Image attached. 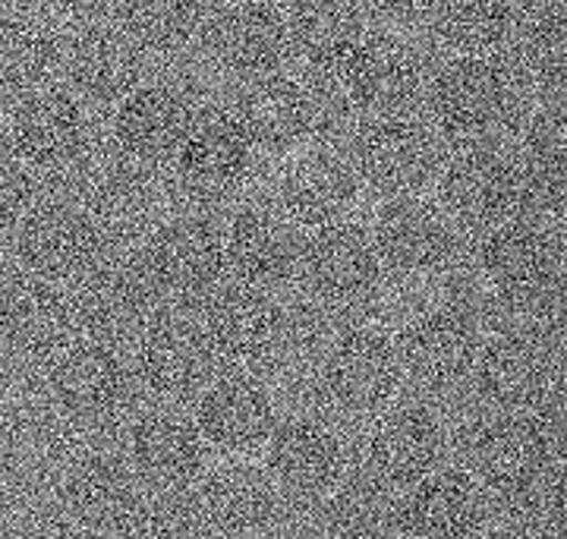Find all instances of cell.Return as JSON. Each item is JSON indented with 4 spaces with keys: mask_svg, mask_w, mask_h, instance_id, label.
<instances>
[{
    "mask_svg": "<svg viewBox=\"0 0 567 539\" xmlns=\"http://www.w3.org/2000/svg\"><path fill=\"white\" fill-rule=\"evenodd\" d=\"M316 95L365 118L410 114L425 95L423 60L404 41L357 32L309 51Z\"/></svg>",
    "mask_w": 567,
    "mask_h": 539,
    "instance_id": "obj_1",
    "label": "cell"
},
{
    "mask_svg": "<svg viewBox=\"0 0 567 539\" xmlns=\"http://www.w3.org/2000/svg\"><path fill=\"white\" fill-rule=\"evenodd\" d=\"M466 460L480 489L514 508L558 501L555 436L539 414L486 410L466 439Z\"/></svg>",
    "mask_w": 567,
    "mask_h": 539,
    "instance_id": "obj_2",
    "label": "cell"
},
{
    "mask_svg": "<svg viewBox=\"0 0 567 539\" xmlns=\"http://www.w3.org/2000/svg\"><path fill=\"white\" fill-rule=\"evenodd\" d=\"M551 325L548 313L505 322L495 338L480 344L466 382L486 410H527L543 417V407L558 400L561 366Z\"/></svg>",
    "mask_w": 567,
    "mask_h": 539,
    "instance_id": "obj_3",
    "label": "cell"
},
{
    "mask_svg": "<svg viewBox=\"0 0 567 539\" xmlns=\"http://www.w3.org/2000/svg\"><path fill=\"white\" fill-rule=\"evenodd\" d=\"M70 309L76 338L117 347L136 340L162 316L164 297L142 265L140 253L104 250L89 272L70 281Z\"/></svg>",
    "mask_w": 567,
    "mask_h": 539,
    "instance_id": "obj_4",
    "label": "cell"
},
{
    "mask_svg": "<svg viewBox=\"0 0 567 539\" xmlns=\"http://www.w3.org/2000/svg\"><path fill=\"white\" fill-rule=\"evenodd\" d=\"M476 268L488 294L505 303V316L539 313L551 306L561 278V243L539 221H505L483 234Z\"/></svg>",
    "mask_w": 567,
    "mask_h": 539,
    "instance_id": "obj_5",
    "label": "cell"
},
{
    "mask_svg": "<svg viewBox=\"0 0 567 539\" xmlns=\"http://www.w3.org/2000/svg\"><path fill=\"white\" fill-rule=\"evenodd\" d=\"M480 344V316L470 306L432 303L410 316L394 338L401 379L423 395H447L466 385Z\"/></svg>",
    "mask_w": 567,
    "mask_h": 539,
    "instance_id": "obj_6",
    "label": "cell"
},
{
    "mask_svg": "<svg viewBox=\"0 0 567 539\" xmlns=\"http://www.w3.org/2000/svg\"><path fill=\"white\" fill-rule=\"evenodd\" d=\"M385 268L369 231L353 221H338L309 231L300 243L297 281L303 297L322 313L360 309L375 299Z\"/></svg>",
    "mask_w": 567,
    "mask_h": 539,
    "instance_id": "obj_7",
    "label": "cell"
},
{
    "mask_svg": "<svg viewBox=\"0 0 567 539\" xmlns=\"http://www.w3.org/2000/svg\"><path fill=\"white\" fill-rule=\"evenodd\" d=\"M425 101L435 126L461 142L498 133L517 108V80L502 60L454 58L429 80Z\"/></svg>",
    "mask_w": 567,
    "mask_h": 539,
    "instance_id": "obj_8",
    "label": "cell"
},
{
    "mask_svg": "<svg viewBox=\"0 0 567 539\" xmlns=\"http://www.w3.org/2000/svg\"><path fill=\"white\" fill-rule=\"evenodd\" d=\"M357 177L388 200L416 196L442 171V145L423 120L410 114L365 118L350 140Z\"/></svg>",
    "mask_w": 567,
    "mask_h": 539,
    "instance_id": "obj_9",
    "label": "cell"
},
{
    "mask_svg": "<svg viewBox=\"0 0 567 539\" xmlns=\"http://www.w3.org/2000/svg\"><path fill=\"white\" fill-rule=\"evenodd\" d=\"M439 205L457 231L473 234L520 218L527 193L517 161L492 145H466L439 171Z\"/></svg>",
    "mask_w": 567,
    "mask_h": 539,
    "instance_id": "obj_10",
    "label": "cell"
},
{
    "mask_svg": "<svg viewBox=\"0 0 567 539\" xmlns=\"http://www.w3.org/2000/svg\"><path fill=\"white\" fill-rule=\"evenodd\" d=\"M203 332L218 363L244 369H262L284 357L293 325L287 306L275 294L246 284H224L205 299Z\"/></svg>",
    "mask_w": 567,
    "mask_h": 539,
    "instance_id": "obj_11",
    "label": "cell"
},
{
    "mask_svg": "<svg viewBox=\"0 0 567 539\" xmlns=\"http://www.w3.org/2000/svg\"><path fill=\"white\" fill-rule=\"evenodd\" d=\"M372 246L382 268L398 278H435L461 253V231L439 202L423 196H394L372 218Z\"/></svg>",
    "mask_w": 567,
    "mask_h": 539,
    "instance_id": "obj_12",
    "label": "cell"
},
{
    "mask_svg": "<svg viewBox=\"0 0 567 539\" xmlns=\"http://www.w3.org/2000/svg\"><path fill=\"white\" fill-rule=\"evenodd\" d=\"M324 398L350 417L382 414L401 388L394 338L375 325H350L324 347L319 366Z\"/></svg>",
    "mask_w": 567,
    "mask_h": 539,
    "instance_id": "obj_13",
    "label": "cell"
},
{
    "mask_svg": "<svg viewBox=\"0 0 567 539\" xmlns=\"http://www.w3.org/2000/svg\"><path fill=\"white\" fill-rule=\"evenodd\" d=\"M48 398L66 423L102 426L121 417L133 398V369L117 347L73 340L51 359Z\"/></svg>",
    "mask_w": 567,
    "mask_h": 539,
    "instance_id": "obj_14",
    "label": "cell"
},
{
    "mask_svg": "<svg viewBox=\"0 0 567 539\" xmlns=\"http://www.w3.org/2000/svg\"><path fill=\"white\" fill-rule=\"evenodd\" d=\"M140 256L164 299H208L227 275L224 234L199 215H177L155 224L142 240Z\"/></svg>",
    "mask_w": 567,
    "mask_h": 539,
    "instance_id": "obj_15",
    "label": "cell"
},
{
    "mask_svg": "<svg viewBox=\"0 0 567 539\" xmlns=\"http://www.w3.org/2000/svg\"><path fill=\"white\" fill-rule=\"evenodd\" d=\"M107 250L99 224L82 212L76 202H39L17 224L13 253L25 275L70 284L89 272Z\"/></svg>",
    "mask_w": 567,
    "mask_h": 539,
    "instance_id": "obj_16",
    "label": "cell"
},
{
    "mask_svg": "<svg viewBox=\"0 0 567 539\" xmlns=\"http://www.w3.org/2000/svg\"><path fill=\"white\" fill-rule=\"evenodd\" d=\"M76 171V205L99 224L104 240H133L155 218L158 186L145 164L121 149L82 155Z\"/></svg>",
    "mask_w": 567,
    "mask_h": 539,
    "instance_id": "obj_17",
    "label": "cell"
},
{
    "mask_svg": "<svg viewBox=\"0 0 567 539\" xmlns=\"http://www.w3.org/2000/svg\"><path fill=\"white\" fill-rule=\"evenodd\" d=\"M7 142L29 171H66L89 152V114L66 89H35L10 111Z\"/></svg>",
    "mask_w": 567,
    "mask_h": 539,
    "instance_id": "obj_18",
    "label": "cell"
},
{
    "mask_svg": "<svg viewBox=\"0 0 567 539\" xmlns=\"http://www.w3.org/2000/svg\"><path fill=\"white\" fill-rule=\"evenodd\" d=\"M218 373V357L205 338L203 322L158 316L136 338V376L162 400H193Z\"/></svg>",
    "mask_w": 567,
    "mask_h": 539,
    "instance_id": "obj_19",
    "label": "cell"
},
{
    "mask_svg": "<svg viewBox=\"0 0 567 539\" xmlns=\"http://www.w3.org/2000/svg\"><path fill=\"white\" fill-rule=\"evenodd\" d=\"M445 441L442 419L423 404L382 410L365 433V474L385 486L388 492H404L432 470H439Z\"/></svg>",
    "mask_w": 567,
    "mask_h": 539,
    "instance_id": "obj_20",
    "label": "cell"
},
{
    "mask_svg": "<svg viewBox=\"0 0 567 539\" xmlns=\"http://www.w3.org/2000/svg\"><path fill=\"white\" fill-rule=\"evenodd\" d=\"M360 200V177L347 155L331 145L290 152L278 177V212L293 227L316 231L347 221Z\"/></svg>",
    "mask_w": 567,
    "mask_h": 539,
    "instance_id": "obj_21",
    "label": "cell"
},
{
    "mask_svg": "<svg viewBox=\"0 0 567 539\" xmlns=\"http://www.w3.org/2000/svg\"><path fill=\"white\" fill-rule=\"evenodd\" d=\"M73 340V309L61 284L25 272L0 281V344L7 350L32 363H51Z\"/></svg>",
    "mask_w": 567,
    "mask_h": 539,
    "instance_id": "obj_22",
    "label": "cell"
},
{
    "mask_svg": "<svg viewBox=\"0 0 567 539\" xmlns=\"http://www.w3.org/2000/svg\"><path fill=\"white\" fill-rule=\"evenodd\" d=\"M234 114L244 123L252 149H262L268 155H290L319 133L322 101L303 80L268 73L246 82Z\"/></svg>",
    "mask_w": 567,
    "mask_h": 539,
    "instance_id": "obj_23",
    "label": "cell"
},
{
    "mask_svg": "<svg viewBox=\"0 0 567 539\" xmlns=\"http://www.w3.org/2000/svg\"><path fill=\"white\" fill-rule=\"evenodd\" d=\"M300 227L268 205L240 209L224 231V265L237 284L275 294L297 281Z\"/></svg>",
    "mask_w": 567,
    "mask_h": 539,
    "instance_id": "obj_24",
    "label": "cell"
},
{
    "mask_svg": "<svg viewBox=\"0 0 567 539\" xmlns=\"http://www.w3.org/2000/svg\"><path fill=\"white\" fill-rule=\"evenodd\" d=\"M205 41L212 60L224 73L249 82L278 73L284 58L290 54V26L281 7L268 0H240L227 3L208 22Z\"/></svg>",
    "mask_w": 567,
    "mask_h": 539,
    "instance_id": "obj_25",
    "label": "cell"
},
{
    "mask_svg": "<svg viewBox=\"0 0 567 539\" xmlns=\"http://www.w3.org/2000/svg\"><path fill=\"white\" fill-rule=\"evenodd\" d=\"M140 479L130 460L104 448H85L66 458L58 482L61 508L89 530H121L140 505Z\"/></svg>",
    "mask_w": 567,
    "mask_h": 539,
    "instance_id": "obj_26",
    "label": "cell"
},
{
    "mask_svg": "<svg viewBox=\"0 0 567 539\" xmlns=\"http://www.w3.org/2000/svg\"><path fill=\"white\" fill-rule=\"evenodd\" d=\"M401 539H476L486 523V492L464 470H432L394 501Z\"/></svg>",
    "mask_w": 567,
    "mask_h": 539,
    "instance_id": "obj_27",
    "label": "cell"
},
{
    "mask_svg": "<svg viewBox=\"0 0 567 539\" xmlns=\"http://www.w3.org/2000/svg\"><path fill=\"white\" fill-rule=\"evenodd\" d=\"M61 67L70 95L89 104H117L142 85L145 54L121 26L85 22L61 51Z\"/></svg>",
    "mask_w": 567,
    "mask_h": 539,
    "instance_id": "obj_28",
    "label": "cell"
},
{
    "mask_svg": "<svg viewBox=\"0 0 567 539\" xmlns=\"http://www.w3.org/2000/svg\"><path fill=\"white\" fill-rule=\"evenodd\" d=\"M196 429L205 445L221 455H252L259 451L278 426V407L262 382L234 373L212 379L196 398Z\"/></svg>",
    "mask_w": 567,
    "mask_h": 539,
    "instance_id": "obj_29",
    "label": "cell"
},
{
    "mask_svg": "<svg viewBox=\"0 0 567 539\" xmlns=\"http://www.w3.org/2000/svg\"><path fill=\"white\" fill-rule=\"evenodd\" d=\"M268 474L275 486L297 499H322L344 477V441L316 417L278 419L268 436Z\"/></svg>",
    "mask_w": 567,
    "mask_h": 539,
    "instance_id": "obj_30",
    "label": "cell"
},
{
    "mask_svg": "<svg viewBox=\"0 0 567 539\" xmlns=\"http://www.w3.org/2000/svg\"><path fill=\"white\" fill-rule=\"evenodd\" d=\"M252 152L256 149L234 111L205 108L189 120L174 161L189 190L221 196L244 183L252 167Z\"/></svg>",
    "mask_w": 567,
    "mask_h": 539,
    "instance_id": "obj_31",
    "label": "cell"
},
{
    "mask_svg": "<svg viewBox=\"0 0 567 539\" xmlns=\"http://www.w3.org/2000/svg\"><path fill=\"white\" fill-rule=\"evenodd\" d=\"M196 499L218 537H256L281 511V489L265 467L249 460H227L208 470Z\"/></svg>",
    "mask_w": 567,
    "mask_h": 539,
    "instance_id": "obj_32",
    "label": "cell"
},
{
    "mask_svg": "<svg viewBox=\"0 0 567 539\" xmlns=\"http://www.w3.org/2000/svg\"><path fill=\"white\" fill-rule=\"evenodd\" d=\"M130 467L155 489H183L205 470V441L193 419L177 410L142 414L126 436Z\"/></svg>",
    "mask_w": 567,
    "mask_h": 539,
    "instance_id": "obj_33",
    "label": "cell"
},
{
    "mask_svg": "<svg viewBox=\"0 0 567 539\" xmlns=\"http://www.w3.org/2000/svg\"><path fill=\"white\" fill-rule=\"evenodd\" d=\"M193 108L171 85H140L123 101H117L111 133L123 155L158 164L177 155L183 136L189 130Z\"/></svg>",
    "mask_w": 567,
    "mask_h": 539,
    "instance_id": "obj_34",
    "label": "cell"
},
{
    "mask_svg": "<svg viewBox=\"0 0 567 539\" xmlns=\"http://www.w3.org/2000/svg\"><path fill=\"white\" fill-rule=\"evenodd\" d=\"M319 530L324 539H391L394 523V492L375 479L341 477L322 496Z\"/></svg>",
    "mask_w": 567,
    "mask_h": 539,
    "instance_id": "obj_35",
    "label": "cell"
},
{
    "mask_svg": "<svg viewBox=\"0 0 567 539\" xmlns=\"http://www.w3.org/2000/svg\"><path fill=\"white\" fill-rule=\"evenodd\" d=\"M514 0H442L435 10L439 39L457 58H495L517 32Z\"/></svg>",
    "mask_w": 567,
    "mask_h": 539,
    "instance_id": "obj_36",
    "label": "cell"
},
{
    "mask_svg": "<svg viewBox=\"0 0 567 539\" xmlns=\"http://www.w3.org/2000/svg\"><path fill=\"white\" fill-rule=\"evenodd\" d=\"M203 0H123L121 26L142 54L174 58L205 32Z\"/></svg>",
    "mask_w": 567,
    "mask_h": 539,
    "instance_id": "obj_37",
    "label": "cell"
},
{
    "mask_svg": "<svg viewBox=\"0 0 567 539\" xmlns=\"http://www.w3.org/2000/svg\"><path fill=\"white\" fill-rule=\"evenodd\" d=\"M61 67V41L32 17H0V89L35 92Z\"/></svg>",
    "mask_w": 567,
    "mask_h": 539,
    "instance_id": "obj_38",
    "label": "cell"
},
{
    "mask_svg": "<svg viewBox=\"0 0 567 539\" xmlns=\"http://www.w3.org/2000/svg\"><path fill=\"white\" fill-rule=\"evenodd\" d=\"M527 202H536L543 212H561L565 205V118L561 108H543L529 120L524 136V159L517 161Z\"/></svg>",
    "mask_w": 567,
    "mask_h": 539,
    "instance_id": "obj_39",
    "label": "cell"
},
{
    "mask_svg": "<svg viewBox=\"0 0 567 539\" xmlns=\"http://www.w3.org/2000/svg\"><path fill=\"white\" fill-rule=\"evenodd\" d=\"M117 533L121 539H218L199 499L186 496L183 489H158L155 496H142Z\"/></svg>",
    "mask_w": 567,
    "mask_h": 539,
    "instance_id": "obj_40",
    "label": "cell"
},
{
    "mask_svg": "<svg viewBox=\"0 0 567 539\" xmlns=\"http://www.w3.org/2000/svg\"><path fill=\"white\" fill-rule=\"evenodd\" d=\"M514 39L520 44V58H524L527 73H533L543 85H561L567 54L565 3L561 0H539L524 20H517Z\"/></svg>",
    "mask_w": 567,
    "mask_h": 539,
    "instance_id": "obj_41",
    "label": "cell"
},
{
    "mask_svg": "<svg viewBox=\"0 0 567 539\" xmlns=\"http://www.w3.org/2000/svg\"><path fill=\"white\" fill-rule=\"evenodd\" d=\"M35 196L32 171L10 152H0V231H13L35 205Z\"/></svg>",
    "mask_w": 567,
    "mask_h": 539,
    "instance_id": "obj_42",
    "label": "cell"
},
{
    "mask_svg": "<svg viewBox=\"0 0 567 539\" xmlns=\"http://www.w3.org/2000/svg\"><path fill=\"white\" fill-rule=\"evenodd\" d=\"M369 10L394 26H413L435 17L442 0H365Z\"/></svg>",
    "mask_w": 567,
    "mask_h": 539,
    "instance_id": "obj_43",
    "label": "cell"
},
{
    "mask_svg": "<svg viewBox=\"0 0 567 539\" xmlns=\"http://www.w3.org/2000/svg\"><path fill=\"white\" fill-rule=\"evenodd\" d=\"M480 539H558L551 530H548L543 520H507L502 527H495V530H488Z\"/></svg>",
    "mask_w": 567,
    "mask_h": 539,
    "instance_id": "obj_44",
    "label": "cell"
},
{
    "mask_svg": "<svg viewBox=\"0 0 567 539\" xmlns=\"http://www.w3.org/2000/svg\"><path fill=\"white\" fill-rule=\"evenodd\" d=\"M58 13L70 17V20H82V22H95L102 13L111 10L114 0H48Z\"/></svg>",
    "mask_w": 567,
    "mask_h": 539,
    "instance_id": "obj_45",
    "label": "cell"
},
{
    "mask_svg": "<svg viewBox=\"0 0 567 539\" xmlns=\"http://www.w3.org/2000/svg\"><path fill=\"white\" fill-rule=\"evenodd\" d=\"M41 539H104V533L80 527V523H61V527H51Z\"/></svg>",
    "mask_w": 567,
    "mask_h": 539,
    "instance_id": "obj_46",
    "label": "cell"
},
{
    "mask_svg": "<svg viewBox=\"0 0 567 539\" xmlns=\"http://www.w3.org/2000/svg\"><path fill=\"white\" fill-rule=\"evenodd\" d=\"M249 539H303L300 533H293V530H262V533H256V537H249Z\"/></svg>",
    "mask_w": 567,
    "mask_h": 539,
    "instance_id": "obj_47",
    "label": "cell"
},
{
    "mask_svg": "<svg viewBox=\"0 0 567 539\" xmlns=\"http://www.w3.org/2000/svg\"><path fill=\"white\" fill-rule=\"evenodd\" d=\"M3 114H7V111H3V89H0V123H3Z\"/></svg>",
    "mask_w": 567,
    "mask_h": 539,
    "instance_id": "obj_48",
    "label": "cell"
},
{
    "mask_svg": "<svg viewBox=\"0 0 567 539\" xmlns=\"http://www.w3.org/2000/svg\"><path fill=\"white\" fill-rule=\"evenodd\" d=\"M221 3H240V0H221Z\"/></svg>",
    "mask_w": 567,
    "mask_h": 539,
    "instance_id": "obj_49",
    "label": "cell"
},
{
    "mask_svg": "<svg viewBox=\"0 0 567 539\" xmlns=\"http://www.w3.org/2000/svg\"><path fill=\"white\" fill-rule=\"evenodd\" d=\"M0 350H3V344H0Z\"/></svg>",
    "mask_w": 567,
    "mask_h": 539,
    "instance_id": "obj_50",
    "label": "cell"
}]
</instances>
